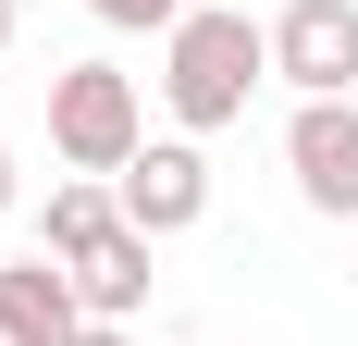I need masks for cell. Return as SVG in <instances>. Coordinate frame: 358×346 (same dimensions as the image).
I'll list each match as a JSON object with an SVG mask.
<instances>
[{
	"mask_svg": "<svg viewBox=\"0 0 358 346\" xmlns=\"http://www.w3.org/2000/svg\"><path fill=\"white\" fill-rule=\"evenodd\" d=\"M148 260H161V235L111 223V235L74 260V284H87V321H136V310H148Z\"/></svg>",
	"mask_w": 358,
	"mask_h": 346,
	"instance_id": "7",
	"label": "cell"
},
{
	"mask_svg": "<svg viewBox=\"0 0 358 346\" xmlns=\"http://www.w3.org/2000/svg\"><path fill=\"white\" fill-rule=\"evenodd\" d=\"M346 297H358V272H346Z\"/></svg>",
	"mask_w": 358,
	"mask_h": 346,
	"instance_id": "13",
	"label": "cell"
},
{
	"mask_svg": "<svg viewBox=\"0 0 358 346\" xmlns=\"http://www.w3.org/2000/svg\"><path fill=\"white\" fill-rule=\"evenodd\" d=\"M111 198H124V223H136V235H198V223H210V148L198 137H148L136 161L111 173Z\"/></svg>",
	"mask_w": 358,
	"mask_h": 346,
	"instance_id": "3",
	"label": "cell"
},
{
	"mask_svg": "<svg viewBox=\"0 0 358 346\" xmlns=\"http://www.w3.org/2000/svg\"><path fill=\"white\" fill-rule=\"evenodd\" d=\"M13 198H25V173H13V137H0V223H13Z\"/></svg>",
	"mask_w": 358,
	"mask_h": 346,
	"instance_id": "10",
	"label": "cell"
},
{
	"mask_svg": "<svg viewBox=\"0 0 358 346\" xmlns=\"http://www.w3.org/2000/svg\"><path fill=\"white\" fill-rule=\"evenodd\" d=\"M259 87H272V25L235 13V0H198V13L161 37V111H173V137H222V124H248Z\"/></svg>",
	"mask_w": 358,
	"mask_h": 346,
	"instance_id": "1",
	"label": "cell"
},
{
	"mask_svg": "<svg viewBox=\"0 0 358 346\" xmlns=\"http://www.w3.org/2000/svg\"><path fill=\"white\" fill-rule=\"evenodd\" d=\"M272 87L358 99V0H285L272 13Z\"/></svg>",
	"mask_w": 358,
	"mask_h": 346,
	"instance_id": "4",
	"label": "cell"
},
{
	"mask_svg": "<svg viewBox=\"0 0 358 346\" xmlns=\"http://www.w3.org/2000/svg\"><path fill=\"white\" fill-rule=\"evenodd\" d=\"M74 334H87V284H74V260H50V247L0 260V346H74Z\"/></svg>",
	"mask_w": 358,
	"mask_h": 346,
	"instance_id": "6",
	"label": "cell"
},
{
	"mask_svg": "<svg viewBox=\"0 0 358 346\" xmlns=\"http://www.w3.org/2000/svg\"><path fill=\"white\" fill-rule=\"evenodd\" d=\"M111 223H124L111 173H62V186H50V210H37V247H50V260H87V247H99Z\"/></svg>",
	"mask_w": 358,
	"mask_h": 346,
	"instance_id": "8",
	"label": "cell"
},
{
	"mask_svg": "<svg viewBox=\"0 0 358 346\" xmlns=\"http://www.w3.org/2000/svg\"><path fill=\"white\" fill-rule=\"evenodd\" d=\"M0 50H13V0H0Z\"/></svg>",
	"mask_w": 358,
	"mask_h": 346,
	"instance_id": "12",
	"label": "cell"
},
{
	"mask_svg": "<svg viewBox=\"0 0 358 346\" xmlns=\"http://www.w3.org/2000/svg\"><path fill=\"white\" fill-rule=\"evenodd\" d=\"M87 13H99L111 37H173L185 13H198V0H87Z\"/></svg>",
	"mask_w": 358,
	"mask_h": 346,
	"instance_id": "9",
	"label": "cell"
},
{
	"mask_svg": "<svg viewBox=\"0 0 358 346\" xmlns=\"http://www.w3.org/2000/svg\"><path fill=\"white\" fill-rule=\"evenodd\" d=\"M50 148H62V173H124L148 148V87L124 62H62L50 74Z\"/></svg>",
	"mask_w": 358,
	"mask_h": 346,
	"instance_id": "2",
	"label": "cell"
},
{
	"mask_svg": "<svg viewBox=\"0 0 358 346\" xmlns=\"http://www.w3.org/2000/svg\"><path fill=\"white\" fill-rule=\"evenodd\" d=\"M285 173H296V210L358 223V99H296L285 111Z\"/></svg>",
	"mask_w": 358,
	"mask_h": 346,
	"instance_id": "5",
	"label": "cell"
},
{
	"mask_svg": "<svg viewBox=\"0 0 358 346\" xmlns=\"http://www.w3.org/2000/svg\"><path fill=\"white\" fill-rule=\"evenodd\" d=\"M74 346H136V334H124V321H87V334H74Z\"/></svg>",
	"mask_w": 358,
	"mask_h": 346,
	"instance_id": "11",
	"label": "cell"
}]
</instances>
